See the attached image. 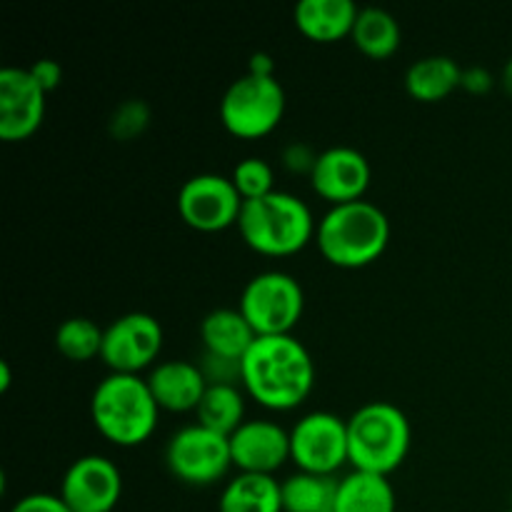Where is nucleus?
<instances>
[{
	"mask_svg": "<svg viewBox=\"0 0 512 512\" xmlns=\"http://www.w3.org/2000/svg\"><path fill=\"white\" fill-rule=\"evenodd\" d=\"M315 385L308 348L293 335H258L243 358V388L268 410H293Z\"/></svg>",
	"mask_w": 512,
	"mask_h": 512,
	"instance_id": "nucleus-1",
	"label": "nucleus"
},
{
	"mask_svg": "<svg viewBox=\"0 0 512 512\" xmlns=\"http://www.w3.org/2000/svg\"><path fill=\"white\" fill-rule=\"evenodd\" d=\"M315 243L323 258L338 268H363L378 260L390 243V220L370 200L330 205L320 218Z\"/></svg>",
	"mask_w": 512,
	"mask_h": 512,
	"instance_id": "nucleus-2",
	"label": "nucleus"
},
{
	"mask_svg": "<svg viewBox=\"0 0 512 512\" xmlns=\"http://www.w3.org/2000/svg\"><path fill=\"white\" fill-rule=\"evenodd\" d=\"M158 403L140 375L110 373L90 398V418L98 433L120 448L143 445L158 428Z\"/></svg>",
	"mask_w": 512,
	"mask_h": 512,
	"instance_id": "nucleus-3",
	"label": "nucleus"
},
{
	"mask_svg": "<svg viewBox=\"0 0 512 512\" xmlns=\"http://www.w3.org/2000/svg\"><path fill=\"white\" fill-rule=\"evenodd\" d=\"M413 428L403 410L388 400H370L348 418V458L353 470L385 475L410 453Z\"/></svg>",
	"mask_w": 512,
	"mask_h": 512,
	"instance_id": "nucleus-4",
	"label": "nucleus"
},
{
	"mask_svg": "<svg viewBox=\"0 0 512 512\" xmlns=\"http://www.w3.org/2000/svg\"><path fill=\"white\" fill-rule=\"evenodd\" d=\"M240 238L260 255H293L318 233L313 213L298 195L275 190L265 198L245 200L238 218Z\"/></svg>",
	"mask_w": 512,
	"mask_h": 512,
	"instance_id": "nucleus-5",
	"label": "nucleus"
},
{
	"mask_svg": "<svg viewBox=\"0 0 512 512\" xmlns=\"http://www.w3.org/2000/svg\"><path fill=\"white\" fill-rule=\"evenodd\" d=\"M285 115V90L275 75L245 73L225 88L220 120L235 138H263Z\"/></svg>",
	"mask_w": 512,
	"mask_h": 512,
	"instance_id": "nucleus-6",
	"label": "nucleus"
},
{
	"mask_svg": "<svg viewBox=\"0 0 512 512\" xmlns=\"http://www.w3.org/2000/svg\"><path fill=\"white\" fill-rule=\"evenodd\" d=\"M238 308L258 335H293L303 318L305 293L290 273L265 270L245 283Z\"/></svg>",
	"mask_w": 512,
	"mask_h": 512,
	"instance_id": "nucleus-7",
	"label": "nucleus"
},
{
	"mask_svg": "<svg viewBox=\"0 0 512 512\" xmlns=\"http://www.w3.org/2000/svg\"><path fill=\"white\" fill-rule=\"evenodd\" d=\"M165 465L180 483L195 485V488L215 485L233 468L230 438L203 428L200 423L185 425L168 440Z\"/></svg>",
	"mask_w": 512,
	"mask_h": 512,
	"instance_id": "nucleus-8",
	"label": "nucleus"
},
{
	"mask_svg": "<svg viewBox=\"0 0 512 512\" xmlns=\"http://www.w3.org/2000/svg\"><path fill=\"white\" fill-rule=\"evenodd\" d=\"M290 460L303 473L335 475L348 458V420L328 410L303 415L290 430Z\"/></svg>",
	"mask_w": 512,
	"mask_h": 512,
	"instance_id": "nucleus-9",
	"label": "nucleus"
},
{
	"mask_svg": "<svg viewBox=\"0 0 512 512\" xmlns=\"http://www.w3.org/2000/svg\"><path fill=\"white\" fill-rule=\"evenodd\" d=\"M163 350V325L155 315L133 310L105 328L100 360L110 368V373L138 375L150 368Z\"/></svg>",
	"mask_w": 512,
	"mask_h": 512,
	"instance_id": "nucleus-10",
	"label": "nucleus"
},
{
	"mask_svg": "<svg viewBox=\"0 0 512 512\" xmlns=\"http://www.w3.org/2000/svg\"><path fill=\"white\" fill-rule=\"evenodd\" d=\"M243 203L233 180L220 173L193 175L178 190L180 218L200 233H218L238 225Z\"/></svg>",
	"mask_w": 512,
	"mask_h": 512,
	"instance_id": "nucleus-11",
	"label": "nucleus"
},
{
	"mask_svg": "<svg viewBox=\"0 0 512 512\" xmlns=\"http://www.w3.org/2000/svg\"><path fill=\"white\" fill-rule=\"evenodd\" d=\"M58 495L73 512H113L123 495V475L105 455H83L65 470Z\"/></svg>",
	"mask_w": 512,
	"mask_h": 512,
	"instance_id": "nucleus-12",
	"label": "nucleus"
},
{
	"mask_svg": "<svg viewBox=\"0 0 512 512\" xmlns=\"http://www.w3.org/2000/svg\"><path fill=\"white\" fill-rule=\"evenodd\" d=\"M45 90L28 68L0 70V138L8 143L30 138L45 118Z\"/></svg>",
	"mask_w": 512,
	"mask_h": 512,
	"instance_id": "nucleus-13",
	"label": "nucleus"
},
{
	"mask_svg": "<svg viewBox=\"0 0 512 512\" xmlns=\"http://www.w3.org/2000/svg\"><path fill=\"white\" fill-rule=\"evenodd\" d=\"M370 178H373V170L358 148L333 145L318 153L315 168L310 173V185L330 205H343L363 200Z\"/></svg>",
	"mask_w": 512,
	"mask_h": 512,
	"instance_id": "nucleus-14",
	"label": "nucleus"
},
{
	"mask_svg": "<svg viewBox=\"0 0 512 512\" xmlns=\"http://www.w3.org/2000/svg\"><path fill=\"white\" fill-rule=\"evenodd\" d=\"M230 455L240 473L273 475L290 460V430L273 420H245L230 435Z\"/></svg>",
	"mask_w": 512,
	"mask_h": 512,
	"instance_id": "nucleus-15",
	"label": "nucleus"
},
{
	"mask_svg": "<svg viewBox=\"0 0 512 512\" xmlns=\"http://www.w3.org/2000/svg\"><path fill=\"white\" fill-rule=\"evenodd\" d=\"M145 380L158 408L170 413H190V410L195 413L208 390L203 370L190 360H165L153 365Z\"/></svg>",
	"mask_w": 512,
	"mask_h": 512,
	"instance_id": "nucleus-16",
	"label": "nucleus"
},
{
	"mask_svg": "<svg viewBox=\"0 0 512 512\" xmlns=\"http://www.w3.org/2000/svg\"><path fill=\"white\" fill-rule=\"evenodd\" d=\"M358 10L353 0H300L293 18L305 38L315 43H335L353 33Z\"/></svg>",
	"mask_w": 512,
	"mask_h": 512,
	"instance_id": "nucleus-17",
	"label": "nucleus"
},
{
	"mask_svg": "<svg viewBox=\"0 0 512 512\" xmlns=\"http://www.w3.org/2000/svg\"><path fill=\"white\" fill-rule=\"evenodd\" d=\"M200 340H203L205 353L243 360L258 340V333L240 313V308H215L200 320Z\"/></svg>",
	"mask_w": 512,
	"mask_h": 512,
	"instance_id": "nucleus-18",
	"label": "nucleus"
},
{
	"mask_svg": "<svg viewBox=\"0 0 512 512\" xmlns=\"http://www.w3.org/2000/svg\"><path fill=\"white\" fill-rule=\"evenodd\" d=\"M218 512H283V490L273 475L240 473L223 488Z\"/></svg>",
	"mask_w": 512,
	"mask_h": 512,
	"instance_id": "nucleus-19",
	"label": "nucleus"
},
{
	"mask_svg": "<svg viewBox=\"0 0 512 512\" xmlns=\"http://www.w3.org/2000/svg\"><path fill=\"white\" fill-rule=\"evenodd\" d=\"M463 68L450 55H425L405 70V90L420 103H438L460 85Z\"/></svg>",
	"mask_w": 512,
	"mask_h": 512,
	"instance_id": "nucleus-20",
	"label": "nucleus"
},
{
	"mask_svg": "<svg viewBox=\"0 0 512 512\" xmlns=\"http://www.w3.org/2000/svg\"><path fill=\"white\" fill-rule=\"evenodd\" d=\"M398 500L385 475L353 470L340 480L335 512H395Z\"/></svg>",
	"mask_w": 512,
	"mask_h": 512,
	"instance_id": "nucleus-21",
	"label": "nucleus"
},
{
	"mask_svg": "<svg viewBox=\"0 0 512 512\" xmlns=\"http://www.w3.org/2000/svg\"><path fill=\"white\" fill-rule=\"evenodd\" d=\"M350 38L360 53L373 60H385L400 48L403 33H400V23L390 10L378 8V5H365L358 10Z\"/></svg>",
	"mask_w": 512,
	"mask_h": 512,
	"instance_id": "nucleus-22",
	"label": "nucleus"
},
{
	"mask_svg": "<svg viewBox=\"0 0 512 512\" xmlns=\"http://www.w3.org/2000/svg\"><path fill=\"white\" fill-rule=\"evenodd\" d=\"M340 480L335 475L298 473L288 475L280 483L283 490V512H335Z\"/></svg>",
	"mask_w": 512,
	"mask_h": 512,
	"instance_id": "nucleus-23",
	"label": "nucleus"
},
{
	"mask_svg": "<svg viewBox=\"0 0 512 512\" xmlns=\"http://www.w3.org/2000/svg\"><path fill=\"white\" fill-rule=\"evenodd\" d=\"M195 415L203 428L230 438L245 423V395L240 385H208Z\"/></svg>",
	"mask_w": 512,
	"mask_h": 512,
	"instance_id": "nucleus-24",
	"label": "nucleus"
},
{
	"mask_svg": "<svg viewBox=\"0 0 512 512\" xmlns=\"http://www.w3.org/2000/svg\"><path fill=\"white\" fill-rule=\"evenodd\" d=\"M103 335L105 328H100L95 320L83 318H68L58 325L55 330V348L60 355H65L73 363H85V360L98 358L103 350Z\"/></svg>",
	"mask_w": 512,
	"mask_h": 512,
	"instance_id": "nucleus-25",
	"label": "nucleus"
},
{
	"mask_svg": "<svg viewBox=\"0 0 512 512\" xmlns=\"http://www.w3.org/2000/svg\"><path fill=\"white\" fill-rule=\"evenodd\" d=\"M230 180L238 188L240 198L255 200L275 193V173L268 160L263 158H245L233 168Z\"/></svg>",
	"mask_w": 512,
	"mask_h": 512,
	"instance_id": "nucleus-26",
	"label": "nucleus"
},
{
	"mask_svg": "<svg viewBox=\"0 0 512 512\" xmlns=\"http://www.w3.org/2000/svg\"><path fill=\"white\" fill-rule=\"evenodd\" d=\"M150 125V108L145 100L130 98L115 108L113 118H110L108 128L115 140H133Z\"/></svg>",
	"mask_w": 512,
	"mask_h": 512,
	"instance_id": "nucleus-27",
	"label": "nucleus"
},
{
	"mask_svg": "<svg viewBox=\"0 0 512 512\" xmlns=\"http://www.w3.org/2000/svg\"><path fill=\"white\" fill-rule=\"evenodd\" d=\"M10 512H73L63 503L60 495L50 493H30L20 498Z\"/></svg>",
	"mask_w": 512,
	"mask_h": 512,
	"instance_id": "nucleus-28",
	"label": "nucleus"
},
{
	"mask_svg": "<svg viewBox=\"0 0 512 512\" xmlns=\"http://www.w3.org/2000/svg\"><path fill=\"white\" fill-rule=\"evenodd\" d=\"M315 160H318V153H313V148L305 143H293L283 150V163L285 168L293 170V173H313Z\"/></svg>",
	"mask_w": 512,
	"mask_h": 512,
	"instance_id": "nucleus-29",
	"label": "nucleus"
},
{
	"mask_svg": "<svg viewBox=\"0 0 512 512\" xmlns=\"http://www.w3.org/2000/svg\"><path fill=\"white\" fill-rule=\"evenodd\" d=\"M28 70L33 73V78L38 80L40 88H43L45 93H53V90L63 83V68H60L58 60H53V58L35 60Z\"/></svg>",
	"mask_w": 512,
	"mask_h": 512,
	"instance_id": "nucleus-30",
	"label": "nucleus"
},
{
	"mask_svg": "<svg viewBox=\"0 0 512 512\" xmlns=\"http://www.w3.org/2000/svg\"><path fill=\"white\" fill-rule=\"evenodd\" d=\"M495 85L493 73L483 65H470V68H463V75H460V88H465L468 93L485 95L490 93Z\"/></svg>",
	"mask_w": 512,
	"mask_h": 512,
	"instance_id": "nucleus-31",
	"label": "nucleus"
},
{
	"mask_svg": "<svg viewBox=\"0 0 512 512\" xmlns=\"http://www.w3.org/2000/svg\"><path fill=\"white\" fill-rule=\"evenodd\" d=\"M248 73L253 75H275V60L268 53H253Z\"/></svg>",
	"mask_w": 512,
	"mask_h": 512,
	"instance_id": "nucleus-32",
	"label": "nucleus"
},
{
	"mask_svg": "<svg viewBox=\"0 0 512 512\" xmlns=\"http://www.w3.org/2000/svg\"><path fill=\"white\" fill-rule=\"evenodd\" d=\"M10 383H13L10 363H8V360H0V393H5V390L10 388Z\"/></svg>",
	"mask_w": 512,
	"mask_h": 512,
	"instance_id": "nucleus-33",
	"label": "nucleus"
},
{
	"mask_svg": "<svg viewBox=\"0 0 512 512\" xmlns=\"http://www.w3.org/2000/svg\"><path fill=\"white\" fill-rule=\"evenodd\" d=\"M500 83H503L505 93H508L512 98V55L508 58V63H505L503 73H500Z\"/></svg>",
	"mask_w": 512,
	"mask_h": 512,
	"instance_id": "nucleus-34",
	"label": "nucleus"
},
{
	"mask_svg": "<svg viewBox=\"0 0 512 512\" xmlns=\"http://www.w3.org/2000/svg\"><path fill=\"white\" fill-rule=\"evenodd\" d=\"M508 512H512V508H510V510H508Z\"/></svg>",
	"mask_w": 512,
	"mask_h": 512,
	"instance_id": "nucleus-35",
	"label": "nucleus"
}]
</instances>
